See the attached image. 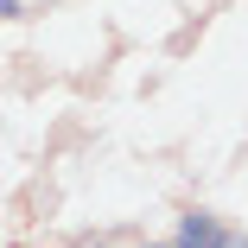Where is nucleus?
<instances>
[{
  "label": "nucleus",
  "instance_id": "5",
  "mask_svg": "<svg viewBox=\"0 0 248 248\" xmlns=\"http://www.w3.org/2000/svg\"><path fill=\"white\" fill-rule=\"evenodd\" d=\"M77 248H102V242H77Z\"/></svg>",
  "mask_w": 248,
  "mask_h": 248
},
{
  "label": "nucleus",
  "instance_id": "3",
  "mask_svg": "<svg viewBox=\"0 0 248 248\" xmlns=\"http://www.w3.org/2000/svg\"><path fill=\"white\" fill-rule=\"evenodd\" d=\"M223 248H248V235H223Z\"/></svg>",
  "mask_w": 248,
  "mask_h": 248
},
{
  "label": "nucleus",
  "instance_id": "4",
  "mask_svg": "<svg viewBox=\"0 0 248 248\" xmlns=\"http://www.w3.org/2000/svg\"><path fill=\"white\" fill-rule=\"evenodd\" d=\"M140 248H172V242H140Z\"/></svg>",
  "mask_w": 248,
  "mask_h": 248
},
{
  "label": "nucleus",
  "instance_id": "2",
  "mask_svg": "<svg viewBox=\"0 0 248 248\" xmlns=\"http://www.w3.org/2000/svg\"><path fill=\"white\" fill-rule=\"evenodd\" d=\"M13 13H19V0H0V19H13Z\"/></svg>",
  "mask_w": 248,
  "mask_h": 248
},
{
  "label": "nucleus",
  "instance_id": "1",
  "mask_svg": "<svg viewBox=\"0 0 248 248\" xmlns=\"http://www.w3.org/2000/svg\"><path fill=\"white\" fill-rule=\"evenodd\" d=\"M223 235H229V229H223L210 210H185V217H178V242H172V248H223Z\"/></svg>",
  "mask_w": 248,
  "mask_h": 248
}]
</instances>
